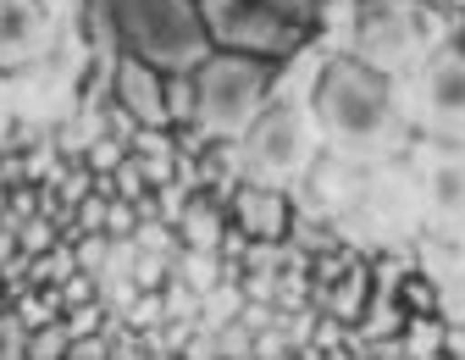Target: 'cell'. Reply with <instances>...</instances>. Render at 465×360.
<instances>
[{
	"instance_id": "obj_1",
	"label": "cell",
	"mask_w": 465,
	"mask_h": 360,
	"mask_svg": "<svg viewBox=\"0 0 465 360\" xmlns=\"http://www.w3.org/2000/svg\"><path fill=\"white\" fill-rule=\"evenodd\" d=\"M311 111L322 145L343 161H371L388 155L399 145V105H393V84L388 73H377L371 62L349 55H327L311 78Z\"/></svg>"
},
{
	"instance_id": "obj_2",
	"label": "cell",
	"mask_w": 465,
	"mask_h": 360,
	"mask_svg": "<svg viewBox=\"0 0 465 360\" xmlns=\"http://www.w3.org/2000/svg\"><path fill=\"white\" fill-rule=\"evenodd\" d=\"M316 150H322V128H316V111H311V89H277L272 84L261 116L244 128V139L232 145V155H239V184L294 189L311 177Z\"/></svg>"
},
{
	"instance_id": "obj_3",
	"label": "cell",
	"mask_w": 465,
	"mask_h": 360,
	"mask_svg": "<svg viewBox=\"0 0 465 360\" xmlns=\"http://www.w3.org/2000/svg\"><path fill=\"white\" fill-rule=\"evenodd\" d=\"M272 95V62L239 50H205L194 67V123L211 145H239Z\"/></svg>"
},
{
	"instance_id": "obj_4",
	"label": "cell",
	"mask_w": 465,
	"mask_h": 360,
	"mask_svg": "<svg viewBox=\"0 0 465 360\" xmlns=\"http://www.w3.org/2000/svg\"><path fill=\"white\" fill-rule=\"evenodd\" d=\"M111 23L123 34V50L155 62L161 73H183L205 62V23H200V0H105Z\"/></svg>"
},
{
	"instance_id": "obj_5",
	"label": "cell",
	"mask_w": 465,
	"mask_h": 360,
	"mask_svg": "<svg viewBox=\"0 0 465 360\" xmlns=\"http://www.w3.org/2000/svg\"><path fill=\"white\" fill-rule=\"evenodd\" d=\"M200 23L211 50H239V55H261V62H282L305 45V28L266 0H200Z\"/></svg>"
},
{
	"instance_id": "obj_6",
	"label": "cell",
	"mask_w": 465,
	"mask_h": 360,
	"mask_svg": "<svg viewBox=\"0 0 465 360\" xmlns=\"http://www.w3.org/2000/svg\"><path fill=\"white\" fill-rule=\"evenodd\" d=\"M427 50V17L416 0H371L355 23V55L371 62L377 73H399L421 62Z\"/></svg>"
},
{
	"instance_id": "obj_7",
	"label": "cell",
	"mask_w": 465,
	"mask_h": 360,
	"mask_svg": "<svg viewBox=\"0 0 465 360\" xmlns=\"http://www.w3.org/2000/svg\"><path fill=\"white\" fill-rule=\"evenodd\" d=\"M416 111L443 139H465V50H438L416 73Z\"/></svg>"
},
{
	"instance_id": "obj_8",
	"label": "cell",
	"mask_w": 465,
	"mask_h": 360,
	"mask_svg": "<svg viewBox=\"0 0 465 360\" xmlns=\"http://www.w3.org/2000/svg\"><path fill=\"white\" fill-rule=\"evenodd\" d=\"M55 39V17L45 0H0V73H23Z\"/></svg>"
},
{
	"instance_id": "obj_9",
	"label": "cell",
	"mask_w": 465,
	"mask_h": 360,
	"mask_svg": "<svg viewBox=\"0 0 465 360\" xmlns=\"http://www.w3.org/2000/svg\"><path fill=\"white\" fill-rule=\"evenodd\" d=\"M111 100L123 105L139 128H166V73L144 55L123 50V62H116V78H111Z\"/></svg>"
},
{
	"instance_id": "obj_10",
	"label": "cell",
	"mask_w": 465,
	"mask_h": 360,
	"mask_svg": "<svg viewBox=\"0 0 465 360\" xmlns=\"http://www.w3.org/2000/svg\"><path fill=\"white\" fill-rule=\"evenodd\" d=\"M232 222L250 233V245H282V238L294 233L288 189H272V184H239V189H232Z\"/></svg>"
},
{
	"instance_id": "obj_11",
	"label": "cell",
	"mask_w": 465,
	"mask_h": 360,
	"mask_svg": "<svg viewBox=\"0 0 465 360\" xmlns=\"http://www.w3.org/2000/svg\"><path fill=\"white\" fill-rule=\"evenodd\" d=\"M416 184H421V195L438 216H460L465 211V150L460 145L421 150L416 155Z\"/></svg>"
},
{
	"instance_id": "obj_12",
	"label": "cell",
	"mask_w": 465,
	"mask_h": 360,
	"mask_svg": "<svg viewBox=\"0 0 465 360\" xmlns=\"http://www.w3.org/2000/svg\"><path fill=\"white\" fill-rule=\"evenodd\" d=\"M178 233H183V250H222V216L211 200H189L183 216H178Z\"/></svg>"
},
{
	"instance_id": "obj_13",
	"label": "cell",
	"mask_w": 465,
	"mask_h": 360,
	"mask_svg": "<svg viewBox=\"0 0 465 360\" xmlns=\"http://www.w3.org/2000/svg\"><path fill=\"white\" fill-rule=\"evenodd\" d=\"M166 116L172 123H194V67L166 73Z\"/></svg>"
},
{
	"instance_id": "obj_14",
	"label": "cell",
	"mask_w": 465,
	"mask_h": 360,
	"mask_svg": "<svg viewBox=\"0 0 465 360\" xmlns=\"http://www.w3.org/2000/svg\"><path fill=\"white\" fill-rule=\"evenodd\" d=\"M67 349H73V327L67 322H45V327L28 333V355L34 360H55V355H67Z\"/></svg>"
},
{
	"instance_id": "obj_15",
	"label": "cell",
	"mask_w": 465,
	"mask_h": 360,
	"mask_svg": "<svg viewBox=\"0 0 465 360\" xmlns=\"http://www.w3.org/2000/svg\"><path fill=\"white\" fill-rule=\"evenodd\" d=\"M28 322H23V311H6V316H0V355H6V360H17V355H28Z\"/></svg>"
},
{
	"instance_id": "obj_16",
	"label": "cell",
	"mask_w": 465,
	"mask_h": 360,
	"mask_svg": "<svg viewBox=\"0 0 465 360\" xmlns=\"http://www.w3.org/2000/svg\"><path fill=\"white\" fill-rule=\"evenodd\" d=\"M399 344H404V355H443V327H432V322H416V327L404 333Z\"/></svg>"
},
{
	"instance_id": "obj_17",
	"label": "cell",
	"mask_w": 465,
	"mask_h": 360,
	"mask_svg": "<svg viewBox=\"0 0 465 360\" xmlns=\"http://www.w3.org/2000/svg\"><path fill=\"white\" fill-rule=\"evenodd\" d=\"M266 6H277L282 17H294V23L305 28V23H316V12H322V0H266Z\"/></svg>"
},
{
	"instance_id": "obj_18",
	"label": "cell",
	"mask_w": 465,
	"mask_h": 360,
	"mask_svg": "<svg viewBox=\"0 0 465 360\" xmlns=\"http://www.w3.org/2000/svg\"><path fill=\"white\" fill-rule=\"evenodd\" d=\"M78 227H89V233H105V200H84V211H78Z\"/></svg>"
},
{
	"instance_id": "obj_19",
	"label": "cell",
	"mask_w": 465,
	"mask_h": 360,
	"mask_svg": "<svg viewBox=\"0 0 465 360\" xmlns=\"http://www.w3.org/2000/svg\"><path fill=\"white\" fill-rule=\"evenodd\" d=\"M6 128H12V84L0 78V145H6Z\"/></svg>"
},
{
	"instance_id": "obj_20",
	"label": "cell",
	"mask_w": 465,
	"mask_h": 360,
	"mask_svg": "<svg viewBox=\"0 0 465 360\" xmlns=\"http://www.w3.org/2000/svg\"><path fill=\"white\" fill-rule=\"evenodd\" d=\"M443 355H465V327H443Z\"/></svg>"
},
{
	"instance_id": "obj_21",
	"label": "cell",
	"mask_w": 465,
	"mask_h": 360,
	"mask_svg": "<svg viewBox=\"0 0 465 360\" xmlns=\"http://www.w3.org/2000/svg\"><path fill=\"white\" fill-rule=\"evenodd\" d=\"M411 305H416V311H432V288H421V283H411Z\"/></svg>"
}]
</instances>
